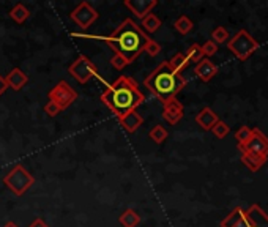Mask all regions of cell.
Masks as SVG:
<instances>
[{"label": "cell", "instance_id": "obj_2", "mask_svg": "<svg viewBox=\"0 0 268 227\" xmlns=\"http://www.w3.org/2000/svg\"><path fill=\"white\" fill-rule=\"evenodd\" d=\"M98 40H103L114 51V54H120L131 65L144 52V48L150 38L133 19L126 18L110 35Z\"/></svg>", "mask_w": 268, "mask_h": 227}, {"label": "cell", "instance_id": "obj_17", "mask_svg": "<svg viewBox=\"0 0 268 227\" xmlns=\"http://www.w3.org/2000/svg\"><path fill=\"white\" fill-rule=\"evenodd\" d=\"M266 156H257V155H251V153H242V163L252 172H257V170L266 163Z\"/></svg>", "mask_w": 268, "mask_h": 227}, {"label": "cell", "instance_id": "obj_21", "mask_svg": "<svg viewBox=\"0 0 268 227\" xmlns=\"http://www.w3.org/2000/svg\"><path fill=\"white\" fill-rule=\"evenodd\" d=\"M142 22V27L145 28V30L148 32V33H155V32H158L160 30V27H161V19L157 16V14H153V13H150V14H147V16L140 21Z\"/></svg>", "mask_w": 268, "mask_h": 227}, {"label": "cell", "instance_id": "obj_9", "mask_svg": "<svg viewBox=\"0 0 268 227\" xmlns=\"http://www.w3.org/2000/svg\"><path fill=\"white\" fill-rule=\"evenodd\" d=\"M69 18H71V21L78 27L86 30V28H89L98 19V11L89 2H81L71 13H69Z\"/></svg>", "mask_w": 268, "mask_h": 227}, {"label": "cell", "instance_id": "obj_23", "mask_svg": "<svg viewBox=\"0 0 268 227\" xmlns=\"http://www.w3.org/2000/svg\"><path fill=\"white\" fill-rule=\"evenodd\" d=\"M174 27H175V30L178 32V33H181V35H188L191 30H193V27H194V24H193V21L188 18V16H180L175 22H174Z\"/></svg>", "mask_w": 268, "mask_h": 227}, {"label": "cell", "instance_id": "obj_7", "mask_svg": "<svg viewBox=\"0 0 268 227\" xmlns=\"http://www.w3.org/2000/svg\"><path fill=\"white\" fill-rule=\"evenodd\" d=\"M68 73L71 74L79 84H87L92 78L98 76V68L89 57L79 55L78 59L68 66Z\"/></svg>", "mask_w": 268, "mask_h": 227}, {"label": "cell", "instance_id": "obj_15", "mask_svg": "<svg viewBox=\"0 0 268 227\" xmlns=\"http://www.w3.org/2000/svg\"><path fill=\"white\" fill-rule=\"evenodd\" d=\"M119 123L123 126V130H125L126 133L133 134V133L137 131V128L144 123V119H142V116H140L137 110H133V112H130V114H126V116L120 117V119H119Z\"/></svg>", "mask_w": 268, "mask_h": 227}, {"label": "cell", "instance_id": "obj_12", "mask_svg": "<svg viewBox=\"0 0 268 227\" xmlns=\"http://www.w3.org/2000/svg\"><path fill=\"white\" fill-rule=\"evenodd\" d=\"M5 82L8 85V89L19 92L25 87L27 82H29V76H27L21 68H13L5 76Z\"/></svg>", "mask_w": 268, "mask_h": 227}, {"label": "cell", "instance_id": "obj_32", "mask_svg": "<svg viewBox=\"0 0 268 227\" xmlns=\"http://www.w3.org/2000/svg\"><path fill=\"white\" fill-rule=\"evenodd\" d=\"M45 112L48 114L49 117H57L59 114L62 112V109L55 104V103H52V101H48L46 104H45Z\"/></svg>", "mask_w": 268, "mask_h": 227}, {"label": "cell", "instance_id": "obj_34", "mask_svg": "<svg viewBox=\"0 0 268 227\" xmlns=\"http://www.w3.org/2000/svg\"><path fill=\"white\" fill-rule=\"evenodd\" d=\"M7 89H8V85H7V82H5V78L0 74V96H2V95L7 92Z\"/></svg>", "mask_w": 268, "mask_h": 227}, {"label": "cell", "instance_id": "obj_8", "mask_svg": "<svg viewBox=\"0 0 268 227\" xmlns=\"http://www.w3.org/2000/svg\"><path fill=\"white\" fill-rule=\"evenodd\" d=\"M238 150L242 153H251V155H257V156H266L268 158V137L257 128H254L251 137L245 142V144H240Z\"/></svg>", "mask_w": 268, "mask_h": 227}, {"label": "cell", "instance_id": "obj_16", "mask_svg": "<svg viewBox=\"0 0 268 227\" xmlns=\"http://www.w3.org/2000/svg\"><path fill=\"white\" fill-rule=\"evenodd\" d=\"M246 213L251 219V227H268L266 213L262 208H259L257 205H252Z\"/></svg>", "mask_w": 268, "mask_h": 227}, {"label": "cell", "instance_id": "obj_35", "mask_svg": "<svg viewBox=\"0 0 268 227\" xmlns=\"http://www.w3.org/2000/svg\"><path fill=\"white\" fill-rule=\"evenodd\" d=\"M4 227H18V224H15V222H13V221H8Z\"/></svg>", "mask_w": 268, "mask_h": 227}, {"label": "cell", "instance_id": "obj_25", "mask_svg": "<svg viewBox=\"0 0 268 227\" xmlns=\"http://www.w3.org/2000/svg\"><path fill=\"white\" fill-rule=\"evenodd\" d=\"M185 57L188 59V62L191 63H199L202 59H205L204 57V52H202V48H201V45H191L189 48H188V51H186V54H185Z\"/></svg>", "mask_w": 268, "mask_h": 227}, {"label": "cell", "instance_id": "obj_26", "mask_svg": "<svg viewBox=\"0 0 268 227\" xmlns=\"http://www.w3.org/2000/svg\"><path fill=\"white\" fill-rule=\"evenodd\" d=\"M231 36H229V32L225 30V28L222 25L216 27L213 32H211V41H215L216 45H222V43L227 41Z\"/></svg>", "mask_w": 268, "mask_h": 227}, {"label": "cell", "instance_id": "obj_19", "mask_svg": "<svg viewBox=\"0 0 268 227\" xmlns=\"http://www.w3.org/2000/svg\"><path fill=\"white\" fill-rule=\"evenodd\" d=\"M119 222H120L123 227H137V224L140 222V216L137 215L136 210L128 208V210H125L122 215H120Z\"/></svg>", "mask_w": 268, "mask_h": 227}, {"label": "cell", "instance_id": "obj_11", "mask_svg": "<svg viewBox=\"0 0 268 227\" xmlns=\"http://www.w3.org/2000/svg\"><path fill=\"white\" fill-rule=\"evenodd\" d=\"M163 119L171 125H177L183 119V104L177 98L169 99L163 104Z\"/></svg>", "mask_w": 268, "mask_h": 227}, {"label": "cell", "instance_id": "obj_3", "mask_svg": "<svg viewBox=\"0 0 268 227\" xmlns=\"http://www.w3.org/2000/svg\"><path fill=\"white\" fill-rule=\"evenodd\" d=\"M144 85L164 104L169 99L177 98V95L185 89L186 79L174 73L167 62H161L157 69H153L145 78Z\"/></svg>", "mask_w": 268, "mask_h": 227}, {"label": "cell", "instance_id": "obj_6", "mask_svg": "<svg viewBox=\"0 0 268 227\" xmlns=\"http://www.w3.org/2000/svg\"><path fill=\"white\" fill-rule=\"evenodd\" d=\"M48 98L49 101L55 103L62 110H65L78 99V92L66 81H60L49 90Z\"/></svg>", "mask_w": 268, "mask_h": 227}, {"label": "cell", "instance_id": "obj_1", "mask_svg": "<svg viewBox=\"0 0 268 227\" xmlns=\"http://www.w3.org/2000/svg\"><path fill=\"white\" fill-rule=\"evenodd\" d=\"M101 101L109 107L117 119L136 110L145 101V95L140 92L137 82L130 76H120L107 85L101 93Z\"/></svg>", "mask_w": 268, "mask_h": 227}, {"label": "cell", "instance_id": "obj_30", "mask_svg": "<svg viewBox=\"0 0 268 227\" xmlns=\"http://www.w3.org/2000/svg\"><path fill=\"white\" fill-rule=\"evenodd\" d=\"M110 65L114 66L117 71H122L123 68H126L130 63H128V60H126L125 57H122L120 54H114V57L110 59Z\"/></svg>", "mask_w": 268, "mask_h": 227}, {"label": "cell", "instance_id": "obj_5", "mask_svg": "<svg viewBox=\"0 0 268 227\" xmlns=\"http://www.w3.org/2000/svg\"><path fill=\"white\" fill-rule=\"evenodd\" d=\"M227 48L229 51L240 60H248L249 57L259 49V43L251 36L246 30H240L235 33L234 38L227 41Z\"/></svg>", "mask_w": 268, "mask_h": 227}, {"label": "cell", "instance_id": "obj_10", "mask_svg": "<svg viewBox=\"0 0 268 227\" xmlns=\"http://www.w3.org/2000/svg\"><path fill=\"white\" fill-rule=\"evenodd\" d=\"M123 5L128 8L136 18L142 21L147 14H150L151 10L158 5V0H125Z\"/></svg>", "mask_w": 268, "mask_h": 227}, {"label": "cell", "instance_id": "obj_24", "mask_svg": "<svg viewBox=\"0 0 268 227\" xmlns=\"http://www.w3.org/2000/svg\"><path fill=\"white\" fill-rule=\"evenodd\" d=\"M167 136H169V133L163 125L153 126L150 130V133H148V137L155 142V144H163V142L167 139Z\"/></svg>", "mask_w": 268, "mask_h": 227}, {"label": "cell", "instance_id": "obj_18", "mask_svg": "<svg viewBox=\"0 0 268 227\" xmlns=\"http://www.w3.org/2000/svg\"><path fill=\"white\" fill-rule=\"evenodd\" d=\"M8 14H10V18L15 21L16 24H24L27 19L30 18V10L27 8L24 4H16L15 7L10 10Z\"/></svg>", "mask_w": 268, "mask_h": 227}, {"label": "cell", "instance_id": "obj_13", "mask_svg": "<svg viewBox=\"0 0 268 227\" xmlns=\"http://www.w3.org/2000/svg\"><path fill=\"white\" fill-rule=\"evenodd\" d=\"M194 73H196V76L199 78L201 81H204V82H210L211 79H213V78L216 76V73H218V66H216L213 62H211L210 59H202L199 63L196 65Z\"/></svg>", "mask_w": 268, "mask_h": 227}, {"label": "cell", "instance_id": "obj_28", "mask_svg": "<svg viewBox=\"0 0 268 227\" xmlns=\"http://www.w3.org/2000/svg\"><path fill=\"white\" fill-rule=\"evenodd\" d=\"M144 52H147L150 57H157L160 52H161V46H160V43H157L155 40H148L147 41V45H145V48H144Z\"/></svg>", "mask_w": 268, "mask_h": 227}, {"label": "cell", "instance_id": "obj_33", "mask_svg": "<svg viewBox=\"0 0 268 227\" xmlns=\"http://www.w3.org/2000/svg\"><path fill=\"white\" fill-rule=\"evenodd\" d=\"M29 227H49V225L46 224V221H45V219L36 218L35 221H32V224H30Z\"/></svg>", "mask_w": 268, "mask_h": 227}, {"label": "cell", "instance_id": "obj_27", "mask_svg": "<svg viewBox=\"0 0 268 227\" xmlns=\"http://www.w3.org/2000/svg\"><path fill=\"white\" fill-rule=\"evenodd\" d=\"M211 133H213L218 139H224L225 136L231 133V126L225 123V122L219 120L213 128H211Z\"/></svg>", "mask_w": 268, "mask_h": 227}, {"label": "cell", "instance_id": "obj_29", "mask_svg": "<svg viewBox=\"0 0 268 227\" xmlns=\"http://www.w3.org/2000/svg\"><path fill=\"white\" fill-rule=\"evenodd\" d=\"M251 133H252V130L251 128H248V126H242L240 130L235 133V139L238 140V145L240 144H245V142L251 137Z\"/></svg>", "mask_w": 268, "mask_h": 227}, {"label": "cell", "instance_id": "obj_4", "mask_svg": "<svg viewBox=\"0 0 268 227\" xmlns=\"http://www.w3.org/2000/svg\"><path fill=\"white\" fill-rule=\"evenodd\" d=\"M35 183V177L22 164H16L4 177V184L18 197L24 196Z\"/></svg>", "mask_w": 268, "mask_h": 227}, {"label": "cell", "instance_id": "obj_31", "mask_svg": "<svg viewBox=\"0 0 268 227\" xmlns=\"http://www.w3.org/2000/svg\"><path fill=\"white\" fill-rule=\"evenodd\" d=\"M201 48H202L204 57H211V55H215V54L218 52V45H216L215 41H211V40L205 41Z\"/></svg>", "mask_w": 268, "mask_h": 227}, {"label": "cell", "instance_id": "obj_14", "mask_svg": "<svg viewBox=\"0 0 268 227\" xmlns=\"http://www.w3.org/2000/svg\"><path fill=\"white\" fill-rule=\"evenodd\" d=\"M218 122H219L218 116L215 114V110L210 109V107H204L196 116V123L199 125L202 130H205V131H211V128H213Z\"/></svg>", "mask_w": 268, "mask_h": 227}, {"label": "cell", "instance_id": "obj_20", "mask_svg": "<svg viewBox=\"0 0 268 227\" xmlns=\"http://www.w3.org/2000/svg\"><path fill=\"white\" fill-rule=\"evenodd\" d=\"M167 63H169V68H171L174 73H177V74H181V71L185 69L186 66H188V59L185 57V54H175L171 60H167Z\"/></svg>", "mask_w": 268, "mask_h": 227}, {"label": "cell", "instance_id": "obj_22", "mask_svg": "<svg viewBox=\"0 0 268 227\" xmlns=\"http://www.w3.org/2000/svg\"><path fill=\"white\" fill-rule=\"evenodd\" d=\"M243 216H245V210H243V208H240V207H237L227 218L222 219L221 227H234V225H237L240 221L243 219Z\"/></svg>", "mask_w": 268, "mask_h": 227}]
</instances>
